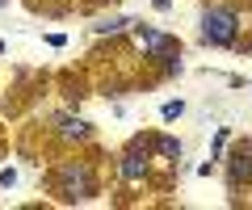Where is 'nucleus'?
I'll return each instance as SVG.
<instances>
[{"label": "nucleus", "instance_id": "5", "mask_svg": "<svg viewBox=\"0 0 252 210\" xmlns=\"http://www.w3.org/2000/svg\"><path fill=\"white\" fill-rule=\"evenodd\" d=\"M147 160H152V151H147V139L139 135L135 143L126 147L122 155H118V177H122L126 185H135V181H143V177H147Z\"/></svg>", "mask_w": 252, "mask_h": 210}, {"label": "nucleus", "instance_id": "6", "mask_svg": "<svg viewBox=\"0 0 252 210\" xmlns=\"http://www.w3.org/2000/svg\"><path fill=\"white\" fill-rule=\"evenodd\" d=\"M55 135L63 139V143H84V139H93V126L84 118H76V114H55Z\"/></svg>", "mask_w": 252, "mask_h": 210}, {"label": "nucleus", "instance_id": "11", "mask_svg": "<svg viewBox=\"0 0 252 210\" xmlns=\"http://www.w3.org/2000/svg\"><path fill=\"white\" fill-rule=\"evenodd\" d=\"M4 9H9V0H0V13H4Z\"/></svg>", "mask_w": 252, "mask_h": 210}, {"label": "nucleus", "instance_id": "2", "mask_svg": "<svg viewBox=\"0 0 252 210\" xmlns=\"http://www.w3.org/2000/svg\"><path fill=\"white\" fill-rule=\"evenodd\" d=\"M46 185H51V193L59 202H67V206H76V202H93L101 193V181H97L93 160H63V164L51 173Z\"/></svg>", "mask_w": 252, "mask_h": 210}, {"label": "nucleus", "instance_id": "3", "mask_svg": "<svg viewBox=\"0 0 252 210\" xmlns=\"http://www.w3.org/2000/svg\"><path fill=\"white\" fill-rule=\"evenodd\" d=\"M130 30H135L139 46H143L147 63H156L164 76H177L181 72V38L177 34L156 30V26H143V21H130Z\"/></svg>", "mask_w": 252, "mask_h": 210}, {"label": "nucleus", "instance_id": "4", "mask_svg": "<svg viewBox=\"0 0 252 210\" xmlns=\"http://www.w3.org/2000/svg\"><path fill=\"white\" fill-rule=\"evenodd\" d=\"M244 185H252V139H240L227 155V189L240 193Z\"/></svg>", "mask_w": 252, "mask_h": 210}, {"label": "nucleus", "instance_id": "8", "mask_svg": "<svg viewBox=\"0 0 252 210\" xmlns=\"http://www.w3.org/2000/svg\"><path fill=\"white\" fill-rule=\"evenodd\" d=\"M122 30H130V17H118L114 13V17H101L97 26H93V34H109L114 38V34H122Z\"/></svg>", "mask_w": 252, "mask_h": 210}, {"label": "nucleus", "instance_id": "7", "mask_svg": "<svg viewBox=\"0 0 252 210\" xmlns=\"http://www.w3.org/2000/svg\"><path fill=\"white\" fill-rule=\"evenodd\" d=\"M143 139L156 160H181V139H172V135H143Z\"/></svg>", "mask_w": 252, "mask_h": 210}, {"label": "nucleus", "instance_id": "1", "mask_svg": "<svg viewBox=\"0 0 252 210\" xmlns=\"http://www.w3.org/2000/svg\"><path fill=\"white\" fill-rule=\"evenodd\" d=\"M240 30H244V17H240V4L231 0H206L198 13V38L215 51H240Z\"/></svg>", "mask_w": 252, "mask_h": 210}, {"label": "nucleus", "instance_id": "10", "mask_svg": "<svg viewBox=\"0 0 252 210\" xmlns=\"http://www.w3.org/2000/svg\"><path fill=\"white\" fill-rule=\"evenodd\" d=\"M0 185L13 189V185H17V168H0Z\"/></svg>", "mask_w": 252, "mask_h": 210}, {"label": "nucleus", "instance_id": "9", "mask_svg": "<svg viewBox=\"0 0 252 210\" xmlns=\"http://www.w3.org/2000/svg\"><path fill=\"white\" fill-rule=\"evenodd\" d=\"M181 114H185V101H181V97H177V101H164V105H160V118H164V122H177Z\"/></svg>", "mask_w": 252, "mask_h": 210}]
</instances>
